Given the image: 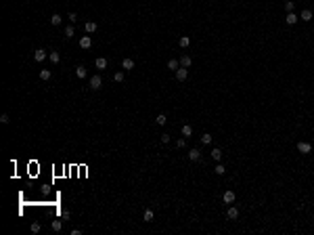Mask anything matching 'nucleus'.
Masks as SVG:
<instances>
[{
    "instance_id": "1",
    "label": "nucleus",
    "mask_w": 314,
    "mask_h": 235,
    "mask_svg": "<svg viewBox=\"0 0 314 235\" xmlns=\"http://www.w3.org/2000/svg\"><path fill=\"white\" fill-rule=\"evenodd\" d=\"M101 86H103V80H101V76H92V78H90V88H92V91H98Z\"/></svg>"
},
{
    "instance_id": "2",
    "label": "nucleus",
    "mask_w": 314,
    "mask_h": 235,
    "mask_svg": "<svg viewBox=\"0 0 314 235\" xmlns=\"http://www.w3.org/2000/svg\"><path fill=\"white\" fill-rule=\"evenodd\" d=\"M297 151L306 155V153H310V151H312V145H310V143H306V141H302V143H297Z\"/></svg>"
},
{
    "instance_id": "3",
    "label": "nucleus",
    "mask_w": 314,
    "mask_h": 235,
    "mask_svg": "<svg viewBox=\"0 0 314 235\" xmlns=\"http://www.w3.org/2000/svg\"><path fill=\"white\" fill-rule=\"evenodd\" d=\"M186 76H188L186 67H178V69H176V80H178V82H184V80H186Z\"/></svg>"
},
{
    "instance_id": "4",
    "label": "nucleus",
    "mask_w": 314,
    "mask_h": 235,
    "mask_svg": "<svg viewBox=\"0 0 314 235\" xmlns=\"http://www.w3.org/2000/svg\"><path fill=\"white\" fill-rule=\"evenodd\" d=\"M226 216H228L230 221H237V218H239V210H237L235 206H228V212H226Z\"/></svg>"
},
{
    "instance_id": "5",
    "label": "nucleus",
    "mask_w": 314,
    "mask_h": 235,
    "mask_svg": "<svg viewBox=\"0 0 314 235\" xmlns=\"http://www.w3.org/2000/svg\"><path fill=\"white\" fill-rule=\"evenodd\" d=\"M188 160H191V162H199V160H201V151L191 149V151H188Z\"/></svg>"
},
{
    "instance_id": "6",
    "label": "nucleus",
    "mask_w": 314,
    "mask_h": 235,
    "mask_svg": "<svg viewBox=\"0 0 314 235\" xmlns=\"http://www.w3.org/2000/svg\"><path fill=\"white\" fill-rule=\"evenodd\" d=\"M80 46L82 48H90L92 46V38H90V36H82V38H80Z\"/></svg>"
},
{
    "instance_id": "7",
    "label": "nucleus",
    "mask_w": 314,
    "mask_h": 235,
    "mask_svg": "<svg viewBox=\"0 0 314 235\" xmlns=\"http://www.w3.org/2000/svg\"><path fill=\"white\" fill-rule=\"evenodd\" d=\"M222 199H224V204H228V206H230V204L235 202V193H232V191H224Z\"/></svg>"
},
{
    "instance_id": "8",
    "label": "nucleus",
    "mask_w": 314,
    "mask_h": 235,
    "mask_svg": "<svg viewBox=\"0 0 314 235\" xmlns=\"http://www.w3.org/2000/svg\"><path fill=\"white\" fill-rule=\"evenodd\" d=\"M191 63H193V59L188 55H182L180 57V67H191Z\"/></svg>"
},
{
    "instance_id": "9",
    "label": "nucleus",
    "mask_w": 314,
    "mask_h": 235,
    "mask_svg": "<svg viewBox=\"0 0 314 235\" xmlns=\"http://www.w3.org/2000/svg\"><path fill=\"white\" fill-rule=\"evenodd\" d=\"M312 11H310V8H304V11H302V15H300V19H304V21H312Z\"/></svg>"
},
{
    "instance_id": "10",
    "label": "nucleus",
    "mask_w": 314,
    "mask_h": 235,
    "mask_svg": "<svg viewBox=\"0 0 314 235\" xmlns=\"http://www.w3.org/2000/svg\"><path fill=\"white\" fill-rule=\"evenodd\" d=\"M34 59H36V61H44L46 59V50L44 48H38V50L34 52Z\"/></svg>"
},
{
    "instance_id": "11",
    "label": "nucleus",
    "mask_w": 314,
    "mask_h": 235,
    "mask_svg": "<svg viewBox=\"0 0 314 235\" xmlns=\"http://www.w3.org/2000/svg\"><path fill=\"white\" fill-rule=\"evenodd\" d=\"M285 21H287L289 25H293V23H297V15L289 11V13H287V17H285Z\"/></svg>"
},
{
    "instance_id": "12",
    "label": "nucleus",
    "mask_w": 314,
    "mask_h": 235,
    "mask_svg": "<svg viewBox=\"0 0 314 235\" xmlns=\"http://www.w3.org/2000/svg\"><path fill=\"white\" fill-rule=\"evenodd\" d=\"M96 69H107V59L105 57H98L96 59Z\"/></svg>"
},
{
    "instance_id": "13",
    "label": "nucleus",
    "mask_w": 314,
    "mask_h": 235,
    "mask_svg": "<svg viewBox=\"0 0 314 235\" xmlns=\"http://www.w3.org/2000/svg\"><path fill=\"white\" fill-rule=\"evenodd\" d=\"M180 67V61H176V59H170L168 61V69H172V71H176Z\"/></svg>"
},
{
    "instance_id": "14",
    "label": "nucleus",
    "mask_w": 314,
    "mask_h": 235,
    "mask_svg": "<svg viewBox=\"0 0 314 235\" xmlns=\"http://www.w3.org/2000/svg\"><path fill=\"white\" fill-rule=\"evenodd\" d=\"M61 21H63V17H61L59 13H54V15L50 17V23H52V25H61Z\"/></svg>"
},
{
    "instance_id": "15",
    "label": "nucleus",
    "mask_w": 314,
    "mask_h": 235,
    "mask_svg": "<svg viewBox=\"0 0 314 235\" xmlns=\"http://www.w3.org/2000/svg\"><path fill=\"white\" fill-rule=\"evenodd\" d=\"M122 67H124V69H128V71H130V69H132V67H134V61H132V59H124V61H122Z\"/></svg>"
},
{
    "instance_id": "16",
    "label": "nucleus",
    "mask_w": 314,
    "mask_h": 235,
    "mask_svg": "<svg viewBox=\"0 0 314 235\" xmlns=\"http://www.w3.org/2000/svg\"><path fill=\"white\" fill-rule=\"evenodd\" d=\"M76 76L82 80V78H86V67H82V65H78L76 67Z\"/></svg>"
},
{
    "instance_id": "17",
    "label": "nucleus",
    "mask_w": 314,
    "mask_h": 235,
    "mask_svg": "<svg viewBox=\"0 0 314 235\" xmlns=\"http://www.w3.org/2000/svg\"><path fill=\"white\" fill-rule=\"evenodd\" d=\"M212 160L220 162V160H222V149H212Z\"/></svg>"
},
{
    "instance_id": "18",
    "label": "nucleus",
    "mask_w": 314,
    "mask_h": 235,
    "mask_svg": "<svg viewBox=\"0 0 314 235\" xmlns=\"http://www.w3.org/2000/svg\"><path fill=\"white\" fill-rule=\"evenodd\" d=\"M50 227H52V231H61V229H63V221H61V218H57V221H52V225H50Z\"/></svg>"
},
{
    "instance_id": "19",
    "label": "nucleus",
    "mask_w": 314,
    "mask_h": 235,
    "mask_svg": "<svg viewBox=\"0 0 314 235\" xmlns=\"http://www.w3.org/2000/svg\"><path fill=\"white\" fill-rule=\"evenodd\" d=\"M182 137H193V128H191L188 124L182 126Z\"/></svg>"
},
{
    "instance_id": "20",
    "label": "nucleus",
    "mask_w": 314,
    "mask_h": 235,
    "mask_svg": "<svg viewBox=\"0 0 314 235\" xmlns=\"http://www.w3.org/2000/svg\"><path fill=\"white\" fill-rule=\"evenodd\" d=\"M201 143H203V145H210V143H212V135H210V132H203V135H201Z\"/></svg>"
},
{
    "instance_id": "21",
    "label": "nucleus",
    "mask_w": 314,
    "mask_h": 235,
    "mask_svg": "<svg viewBox=\"0 0 314 235\" xmlns=\"http://www.w3.org/2000/svg\"><path fill=\"white\" fill-rule=\"evenodd\" d=\"M84 27H86V32H88V34H92V32H96V23H94V21H88V23H86Z\"/></svg>"
},
{
    "instance_id": "22",
    "label": "nucleus",
    "mask_w": 314,
    "mask_h": 235,
    "mask_svg": "<svg viewBox=\"0 0 314 235\" xmlns=\"http://www.w3.org/2000/svg\"><path fill=\"white\" fill-rule=\"evenodd\" d=\"M48 57H50V61H52V63H59V61H61V55H59L57 50H52V52H50Z\"/></svg>"
},
{
    "instance_id": "23",
    "label": "nucleus",
    "mask_w": 314,
    "mask_h": 235,
    "mask_svg": "<svg viewBox=\"0 0 314 235\" xmlns=\"http://www.w3.org/2000/svg\"><path fill=\"white\" fill-rule=\"evenodd\" d=\"M73 34H76L73 25H67V27H65V36H67V38H73Z\"/></svg>"
},
{
    "instance_id": "24",
    "label": "nucleus",
    "mask_w": 314,
    "mask_h": 235,
    "mask_svg": "<svg viewBox=\"0 0 314 235\" xmlns=\"http://www.w3.org/2000/svg\"><path fill=\"white\" fill-rule=\"evenodd\" d=\"M155 122H157V124H159V126H163V124H166V122H168V118H166V116H163V113H159V116H157V118H155Z\"/></svg>"
},
{
    "instance_id": "25",
    "label": "nucleus",
    "mask_w": 314,
    "mask_h": 235,
    "mask_svg": "<svg viewBox=\"0 0 314 235\" xmlns=\"http://www.w3.org/2000/svg\"><path fill=\"white\" fill-rule=\"evenodd\" d=\"M142 216H145V221H147V223H151V221H153V210H149V208H147Z\"/></svg>"
},
{
    "instance_id": "26",
    "label": "nucleus",
    "mask_w": 314,
    "mask_h": 235,
    "mask_svg": "<svg viewBox=\"0 0 314 235\" xmlns=\"http://www.w3.org/2000/svg\"><path fill=\"white\" fill-rule=\"evenodd\" d=\"M188 44H191V40H188V36H180V46H182V48H186V46H188Z\"/></svg>"
},
{
    "instance_id": "27",
    "label": "nucleus",
    "mask_w": 314,
    "mask_h": 235,
    "mask_svg": "<svg viewBox=\"0 0 314 235\" xmlns=\"http://www.w3.org/2000/svg\"><path fill=\"white\" fill-rule=\"evenodd\" d=\"M214 170H216V174H224V172H226V166H224V164H216V168H214Z\"/></svg>"
},
{
    "instance_id": "28",
    "label": "nucleus",
    "mask_w": 314,
    "mask_h": 235,
    "mask_svg": "<svg viewBox=\"0 0 314 235\" xmlns=\"http://www.w3.org/2000/svg\"><path fill=\"white\" fill-rule=\"evenodd\" d=\"M40 78L42 80H50V69H42L40 71Z\"/></svg>"
},
{
    "instance_id": "29",
    "label": "nucleus",
    "mask_w": 314,
    "mask_h": 235,
    "mask_svg": "<svg viewBox=\"0 0 314 235\" xmlns=\"http://www.w3.org/2000/svg\"><path fill=\"white\" fill-rule=\"evenodd\" d=\"M113 80H115V82H122V80H124V74H122V71H115V74H113Z\"/></svg>"
},
{
    "instance_id": "30",
    "label": "nucleus",
    "mask_w": 314,
    "mask_h": 235,
    "mask_svg": "<svg viewBox=\"0 0 314 235\" xmlns=\"http://www.w3.org/2000/svg\"><path fill=\"white\" fill-rule=\"evenodd\" d=\"M67 17H69V21H71V23H76V21H78V13H69Z\"/></svg>"
},
{
    "instance_id": "31",
    "label": "nucleus",
    "mask_w": 314,
    "mask_h": 235,
    "mask_svg": "<svg viewBox=\"0 0 314 235\" xmlns=\"http://www.w3.org/2000/svg\"><path fill=\"white\" fill-rule=\"evenodd\" d=\"M59 216H61L63 221H67V218H69V210H61V214H59Z\"/></svg>"
},
{
    "instance_id": "32",
    "label": "nucleus",
    "mask_w": 314,
    "mask_h": 235,
    "mask_svg": "<svg viewBox=\"0 0 314 235\" xmlns=\"http://www.w3.org/2000/svg\"><path fill=\"white\" fill-rule=\"evenodd\" d=\"M285 8H287V11H293V0H287V2H285Z\"/></svg>"
},
{
    "instance_id": "33",
    "label": "nucleus",
    "mask_w": 314,
    "mask_h": 235,
    "mask_svg": "<svg viewBox=\"0 0 314 235\" xmlns=\"http://www.w3.org/2000/svg\"><path fill=\"white\" fill-rule=\"evenodd\" d=\"M8 120H11V118H8L6 113H2V116H0V122H2V124H8Z\"/></svg>"
},
{
    "instance_id": "34",
    "label": "nucleus",
    "mask_w": 314,
    "mask_h": 235,
    "mask_svg": "<svg viewBox=\"0 0 314 235\" xmlns=\"http://www.w3.org/2000/svg\"><path fill=\"white\" fill-rule=\"evenodd\" d=\"M32 231L38 233V231H40V223H32Z\"/></svg>"
},
{
    "instance_id": "35",
    "label": "nucleus",
    "mask_w": 314,
    "mask_h": 235,
    "mask_svg": "<svg viewBox=\"0 0 314 235\" xmlns=\"http://www.w3.org/2000/svg\"><path fill=\"white\" fill-rule=\"evenodd\" d=\"M176 145H178V149H182V147H186V141H184V139H178Z\"/></svg>"
},
{
    "instance_id": "36",
    "label": "nucleus",
    "mask_w": 314,
    "mask_h": 235,
    "mask_svg": "<svg viewBox=\"0 0 314 235\" xmlns=\"http://www.w3.org/2000/svg\"><path fill=\"white\" fill-rule=\"evenodd\" d=\"M161 143H170V135H161Z\"/></svg>"
}]
</instances>
